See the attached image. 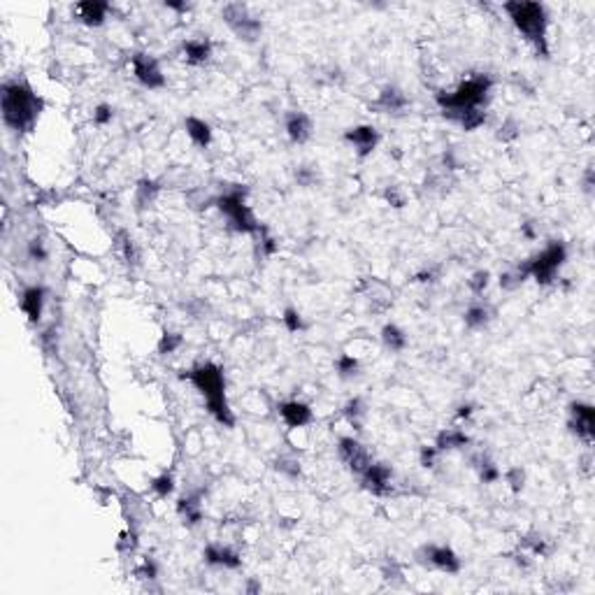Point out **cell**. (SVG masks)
<instances>
[{
  "instance_id": "6da1fadb",
  "label": "cell",
  "mask_w": 595,
  "mask_h": 595,
  "mask_svg": "<svg viewBox=\"0 0 595 595\" xmlns=\"http://www.w3.org/2000/svg\"><path fill=\"white\" fill-rule=\"evenodd\" d=\"M42 107H45V100L26 82L12 79V82H5L3 89H0L3 121L14 133H30L35 128Z\"/></svg>"
},
{
  "instance_id": "7a4b0ae2",
  "label": "cell",
  "mask_w": 595,
  "mask_h": 595,
  "mask_svg": "<svg viewBox=\"0 0 595 595\" xmlns=\"http://www.w3.org/2000/svg\"><path fill=\"white\" fill-rule=\"evenodd\" d=\"M182 379H189L196 387V391L205 398L207 412L216 423L223 428H235V414L226 398V377L223 370L214 363H200L191 367L187 374H182Z\"/></svg>"
},
{
  "instance_id": "3957f363",
  "label": "cell",
  "mask_w": 595,
  "mask_h": 595,
  "mask_svg": "<svg viewBox=\"0 0 595 595\" xmlns=\"http://www.w3.org/2000/svg\"><path fill=\"white\" fill-rule=\"evenodd\" d=\"M502 10L512 19L516 30L535 47L538 56H549V14L542 3H530V0H509L502 5Z\"/></svg>"
},
{
  "instance_id": "277c9868",
  "label": "cell",
  "mask_w": 595,
  "mask_h": 595,
  "mask_svg": "<svg viewBox=\"0 0 595 595\" xmlns=\"http://www.w3.org/2000/svg\"><path fill=\"white\" fill-rule=\"evenodd\" d=\"M216 209L228 219V228L242 233V235H256L263 226L247 205V189L240 184H233L223 194L216 196Z\"/></svg>"
},
{
  "instance_id": "5b68a950",
  "label": "cell",
  "mask_w": 595,
  "mask_h": 595,
  "mask_svg": "<svg viewBox=\"0 0 595 595\" xmlns=\"http://www.w3.org/2000/svg\"><path fill=\"white\" fill-rule=\"evenodd\" d=\"M493 89L491 74H472L458 84L454 91H438L435 100L442 110H470V107H484Z\"/></svg>"
},
{
  "instance_id": "8992f818",
  "label": "cell",
  "mask_w": 595,
  "mask_h": 595,
  "mask_svg": "<svg viewBox=\"0 0 595 595\" xmlns=\"http://www.w3.org/2000/svg\"><path fill=\"white\" fill-rule=\"evenodd\" d=\"M567 261V245L560 240L549 242L540 254L528 258V267H530V277L540 284V287H549L558 277V270Z\"/></svg>"
},
{
  "instance_id": "52a82bcc",
  "label": "cell",
  "mask_w": 595,
  "mask_h": 595,
  "mask_svg": "<svg viewBox=\"0 0 595 595\" xmlns=\"http://www.w3.org/2000/svg\"><path fill=\"white\" fill-rule=\"evenodd\" d=\"M223 23L233 30V35L242 42H256L263 35V23L249 12L245 3H228L221 10Z\"/></svg>"
},
{
  "instance_id": "ba28073f",
  "label": "cell",
  "mask_w": 595,
  "mask_h": 595,
  "mask_svg": "<svg viewBox=\"0 0 595 595\" xmlns=\"http://www.w3.org/2000/svg\"><path fill=\"white\" fill-rule=\"evenodd\" d=\"M414 560L416 565H421L426 569H438V572L444 574H458L463 563H460L458 554L447 544H421L416 551H414Z\"/></svg>"
},
{
  "instance_id": "9c48e42d",
  "label": "cell",
  "mask_w": 595,
  "mask_h": 595,
  "mask_svg": "<svg viewBox=\"0 0 595 595\" xmlns=\"http://www.w3.org/2000/svg\"><path fill=\"white\" fill-rule=\"evenodd\" d=\"M567 430L591 447L595 438V409L589 402H569L567 405Z\"/></svg>"
},
{
  "instance_id": "30bf717a",
  "label": "cell",
  "mask_w": 595,
  "mask_h": 595,
  "mask_svg": "<svg viewBox=\"0 0 595 595\" xmlns=\"http://www.w3.org/2000/svg\"><path fill=\"white\" fill-rule=\"evenodd\" d=\"M130 63H133V74H135V79L145 89L154 91V89L165 87V74L161 70V63H158L154 56H149L145 52H138V54L130 56Z\"/></svg>"
},
{
  "instance_id": "8fae6325",
  "label": "cell",
  "mask_w": 595,
  "mask_h": 595,
  "mask_svg": "<svg viewBox=\"0 0 595 595\" xmlns=\"http://www.w3.org/2000/svg\"><path fill=\"white\" fill-rule=\"evenodd\" d=\"M338 454L342 458V463H345L347 467L354 474H363L367 467H370L372 463V456H370V451H367L365 444H360L356 438H340L338 442Z\"/></svg>"
},
{
  "instance_id": "7c38bea8",
  "label": "cell",
  "mask_w": 595,
  "mask_h": 595,
  "mask_svg": "<svg viewBox=\"0 0 595 595\" xmlns=\"http://www.w3.org/2000/svg\"><path fill=\"white\" fill-rule=\"evenodd\" d=\"M360 484L377 498H387L393 493V467L389 463H370V467L360 474Z\"/></svg>"
},
{
  "instance_id": "4fadbf2b",
  "label": "cell",
  "mask_w": 595,
  "mask_h": 595,
  "mask_svg": "<svg viewBox=\"0 0 595 595\" xmlns=\"http://www.w3.org/2000/svg\"><path fill=\"white\" fill-rule=\"evenodd\" d=\"M345 142L354 147L358 158H367L377 149V145H379V130L370 123L351 126V128L345 130Z\"/></svg>"
},
{
  "instance_id": "5bb4252c",
  "label": "cell",
  "mask_w": 595,
  "mask_h": 595,
  "mask_svg": "<svg viewBox=\"0 0 595 595\" xmlns=\"http://www.w3.org/2000/svg\"><path fill=\"white\" fill-rule=\"evenodd\" d=\"M203 558L209 567H221V569H240L242 567L240 551L223 542H209L203 549Z\"/></svg>"
},
{
  "instance_id": "9a60e30c",
  "label": "cell",
  "mask_w": 595,
  "mask_h": 595,
  "mask_svg": "<svg viewBox=\"0 0 595 595\" xmlns=\"http://www.w3.org/2000/svg\"><path fill=\"white\" fill-rule=\"evenodd\" d=\"M203 496H205V489H194V491H187L177 500V516L182 518V523L187 528H196L203 523V518H205Z\"/></svg>"
},
{
  "instance_id": "2e32d148",
  "label": "cell",
  "mask_w": 595,
  "mask_h": 595,
  "mask_svg": "<svg viewBox=\"0 0 595 595\" xmlns=\"http://www.w3.org/2000/svg\"><path fill=\"white\" fill-rule=\"evenodd\" d=\"M367 107H370V112H374V114H400L409 107V98L405 96V91L391 84V87H384L379 91V96H377V100H372Z\"/></svg>"
},
{
  "instance_id": "e0dca14e",
  "label": "cell",
  "mask_w": 595,
  "mask_h": 595,
  "mask_svg": "<svg viewBox=\"0 0 595 595\" xmlns=\"http://www.w3.org/2000/svg\"><path fill=\"white\" fill-rule=\"evenodd\" d=\"M279 416L282 421L289 426L291 430H298V428H305L314 421V412L312 407L307 405L303 400H284L279 402Z\"/></svg>"
},
{
  "instance_id": "ac0fdd59",
  "label": "cell",
  "mask_w": 595,
  "mask_h": 595,
  "mask_svg": "<svg viewBox=\"0 0 595 595\" xmlns=\"http://www.w3.org/2000/svg\"><path fill=\"white\" fill-rule=\"evenodd\" d=\"M45 303H47V289L42 284H30V287L21 291L19 307L30 323H40L42 312H45Z\"/></svg>"
},
{
  "instance_id": "d6986e66",
  "label": "cell",
  "mask_w": 595,
  "mask_h": 595,
  "mask_svg": "<svg viewBox=\"0 0 595 595\" xmlns=\"http://www.w3.org/2000/svg\"><path fill=\"white\" fill-rule=\"evenodd\" d=\"M110 10H112V5L105 3V0H84V3L74 5V14H77V19L89 28L103 26Z\"/></svg>"
},
{
  "instance_id": "ffe728a7",
  "label": "cell",
  "mask_w": 595,
  "mask_h": 595,
  "mask_svg": "<svg viewBox=\"0 0 595 595\" xmlns=\"http://www.w3.org/2000/svg\"><path fill=\"white\" fill-rule=\"evenodd\" d=\"M284 128H287V135L293 145H305L312 138L314 123L305 112H289L287 119H284Z\"/></svg>"
},
{
  "instance_id": "44dd1931",
  "label": "cell",
  "mask_w": 595,
  "mask_h": 595,
  "mask_svg": "<svg viewBox=\"0 0 595 595\" xmlns=\"http://www.w3.org/2000/svg\"><path fill=\"white\" fill-rule=\"evenodd\" d=\"M442 116L451 123L460 126L465 133H474L486 123V110L484 107H470V110H442Z\"/></svg>"
},
{
  "instance_id": "7402d4cb",
  "label": "cell",
  "mask_w": 595,
  "mask_h": 595,
  "mask_svg": "<svg viewBox=\"0 0 595 595\" xmlns=\"http://www.w3.org/2000/svg\"><path fill=\"white\" fill-rule=\"evenodd\" d=\"M496 318V307L484 303V300H474V303L467 305L465 314H463V321H465V328L470 330H484L489 328V323Z\"/></svg>"
},
{
  "instance_id": "603a6c76",
  "label": "cell",
  "mask_w": 595,
  "mask_h": 595,
  "mask_svg": "<svg viewBox=\"0 0 595 595\" xmlns=\"http://www.w3.org/2000/svg\"><path fill=\"white\" fill-rule=\"evenodd\" d=\"M182 56L189 65H205L212 58V42L207 38H191L184 40Z\"/></svg>"
},
{
  "instance_id": "cb8c5ba5",
  "label": "cell",
  "mask_w": 595,
  "mask_h": 595,
  "mask_svg": "<svg viewBox=\"0 0 595 595\" xmlns=\"http://www.w3.org/2000/svg\"><path fill=\"white\" fill-rule=\"evenodd\" d=\"M472 444L470 435L460 428H444L438 433V438H435V449L440 451V454H447V451H460V449H467Z\"/></svg>"
},
{
  "instance_id": "d4e9b609",
  "label": "cell",
  "mask_w": 595,
  "mask_h": 595,
  "mask_svg": "<svg viewBox=\"0 0 595 595\" xmlns=\"http://www.w3.org/2000/svg\"><path fill=\"white\" fill-rule=\"evenodd\" d=\"M184 130H187V135L198 149H207L214 140L212 126H209L205 119H198V116H187V119H184Z\"/></svg>"
},
{
  "instance_id": "484cf974",
  "label": "cell",
  "mask_w": 595,
  "mask_h": 595,
  "mask_svg": "<svg viewBox=\"0 0 595 595\" xmlns=\"http://www.w3.org/2000/svg\"><path fill=\"white\" fill-rule=\"evenodd\" d=\"M470 467H472V470H477L482 484H496V482L502 479L500 467L493 463V458L486 454V451H477V454L470 456Z\"/></svg>"
},
{
  "instance_id": "4316f807",
  "label": "cell",
  "mask_w": 595,
  "mask_h": 595,
  "mask_svg": "<svg viewBox=\"0 0 595 595\" xmlns=\"http://www.w3.org/2000/svg\"><path fill=\"white\" fill-rule=\"evenodd\" d=\"M161 182L158 179H140L138 182V187H135V209L138 212H145V209L149 207H154V203L158 200V196H161Z\"/></svg>"
},
{
  "instance_id": "83f0119b",
  "label": "cell",
  "mask_w": 595,
  "mask_h": 595,
  "mask_svg": "<svg viewBox=\"0 0 595 595\" xmlns=\"http://www.w3.org/2000/svg\"><path fill=\"white\" fill-rule=\"evenodd\" d=\"M526 279H530V267H528V258L521 263L512 265L509 270L500 272V289L502 291H516L521 289Z\"/></svg>"
},
{
  "instance_id": "f1b7e54d",
  "label": "cell",
  "mask_w": 595,
  "mask_h": 595,
  "mask_svg": "<svg viewBox=\"0 0 595 595\" xmlns=\"http://www.w3.org/2000/svg\"><path fill=\"white\" fill-rule=\"evenodd\" d=\"M407 333L400 328V326L396 323H387L382 328V345L387 351H391V354H400V351H405L407 349Z\"/></svg>"
},
{
  "instance_id": "f546056e",
  "label": "cell",
  "mask_w": 595,
  "mask_h": 595,
  "mask_svg": "<svg viewBox=\"0 0 595 595\" xmlns=\"http://www.w3.org/2000/svg\"><path fill=\"white\" fill-rule=\"evenodd\" d=\"M518 547L526 549V551H530L533 556H540V558H549L551 554H554V544H551V540L544 538L542 533H528L521 538V542H518Z\"/></svg>"
},
{
  "instance_id": "4dcf8cb0",
  "label": "cell",
  "mask_w": 595,
  "mask_h": 595,
  "mask_svg": "<svg viewBox=\"0 0 595 595\" xmlns=\"http://www.w3.org/2000/svg\"><path fill=\"white\" fill-rule=\"evenodd\" d=\"M342 414H345V418L349 421V426H354L356 430L363 428V423H365V418H367V405H365V400L360 398V396H354L351 400H347V405L342 407Z\"/></svg>"
},
{
  "instance_id": "1f68e13d",
  "label": "cell",
  "mask_w": 595,
  "mask_h": 595,
  "mask_svg": "<svg viewBox=\"0 0 595 595\" xmlns=\"http://www.w3.org/2000/svg\"><path fill=\"white\" fill-rule=\"evenodd\" d=\"M116 247H119V251H121V256H123V261H126V265H130V267H138L140 265V249H138V245H135V240H133L128 233H119V235H116Z\"/></svg>"
},
{
  "instance_id": "d6a6232c",
  "label": "cell",
  "mask_w": 595,
  "mask_h": 595,
  "mask_svg": "<svg viewBox=\"0 0 595 595\" xmlns=\"http://www.w3.org/2000/svg\"><path fill=\"white\" fill-rule=\"evenodd\" d=\"M335 372H338V377L342 382L356 379V377L360 374V360L356 356L342 354V356H338V360H335Z\"/></svg>"
},
{
  "instance_id": "836d02e7",
  "label": "cell",
  "mask_w": 595,
  "mask_h": 595,
  "mask_svg": "<svg viewBox=\"0 0 595 595\" xmlns=\"http://www.w3.org/2000/svg\"><path fill=\"white\" fill-rule=\"evenodd\" d=\"M272 467L277 470L279 474L289 477V479H298L300 474H303V467H300V460L293 456V454H279L274 458Z\"/></svg>"
},
{
  "instance_id": "e575fe53",
  "label": "cell",
  "mask_w": 595,
  "mask_h": 595,
  "mask_svg": "<svg viewBox=\"0 0 595 595\" xmlns=\"http://www.w3.org/2000/svg\"><path fill=\"white\" fill-rule=\"evenodd\" d=\"M149 489H152V493L156 498H170L172 493H174V477L170 472H163V474H158L152 479V484H149Z\"/></svg>"
},
{
  "instance_id": "d590c367",
  "label": "cell",
  "mask_w": 595,
  "mask_h": 595,
  "mask_svg": "<svg viewBox=\"0 0 595 595\" xmlns=\"http://www.w3.org/2000/svg\"><path fill=\"white\" fill-rule=\"evenodd\" d=\"M187 203L191 209H196V212H203V209L216 205V196H209L203 189H194L187 194Z\"/></svg>"
},
{
  "instance_id": "8d00e7d4",
  "label": "cell",
  "mask_w": 595,
  "mask_h": 595,
  "mask_svg": "<svg viewBox=\"0 0 595 595\" xmlns=\"http://www.w3.org/2000/svg\"><path fill=\"white\" fill-rule=\"evenodd\" d=\"M382 577H384V582L391 584V586H402V584H405V579H402V577H405V572H402V565L398 563V560H393V558H389L387 563L382 565Z\"/></svg>"
},
{
  "instance_id": "74e56055",
  "label": "cell",
  "mask_w": 595,
  "mask_h": 595,
  "mask_svg": "<svg viewBox=\"0 0 595 595\" xmlns=\"http://www.w3.org/2000/svg\"><path fill=\"white\" fill-rule=\"evenodd\" d=\"M293 177H296V184L303 189H312L318 184V172L314 165H298L296 172H293Z\"/></svg>"
},
{
  "instance_id": "f35d334b",
  "label": "cell",
  "mask_w": 595,
  "mask_h": 595,
  "mask_svg": "<svg viewBox=\"0 0 595 595\" xmlns=\"http://www.w3.org/2000/svg\"><path fill=\"white\" fill-rule=\"evenodd\" d=\"M518 135H521V123H518L514 116H507L498 128V133H496V140L498 142H514Z\"/></svg>"
},
{
  "instance_id": "ab89813d",
  "label": "cell",
  "mask_w": 595,
  "mask_h": 595,
  "mask_svg": "<svg viewBox=\"0 0 595 595\" xmlns=\"http://www.w3.org/2000/svg\"><path fill=\"white\" fill-rule=\"evenodd\" d=\"M254 238L258 242V249H261V256H274V254H277L279 245H277V240L270 235V230H267L265 226L258 228V233H256Z\"/></svg>"
},
{
  "instance_id": "60d3db41",
  "label": "cell",
  "mask_w": 595,
  "mask_h": 595,
  "mask_svg": "<svg viewBox=\"0 0 595 595\" xmlns=\"http://www.w3.org/2000/svg\"><path fill=\"white\" fill-rule=\"evenodd\" d=\"M502 479H505V484L509 486V491L512 493H521L526 489V470L523 467H509V470L502 474Z\"/></svg>"
},
{
  "instance_id": "b9f144b4",
  "label": "cell",
  "mask_w": 595,
  "mask_h": 595,
  "mask_svg": "<svg viewBox=\"0 0 595 595\" xmlns=\"http://www.w3.org/2000/svg\"><path fill=\"white\" fill-rule=\"evenodd\" d=\"M282 323H284V328H287L289 333H300V330H305L303 314H300L296 307H287V309H284Z\"/></svg>"
},
{
  "instance_id": "7bdbcfd3",
  "label": "cell",
  "mask_w": 595,
  "mask_h": 595,
  "mask_svg": "<svg viewBox=\"0 0 595 595\" xmlns=\"http://www.w3.org/2000/svg\"><path fill=\"white\" fill-rule=\"evenodd\" d=\"M184 345V338L179 333H163L161 340H158V354L167 356V354H174L179 347Z\"/></svg>"
},
{
  "instance_id": "ee69618b",
  "label": "cell",
  "mask_w": 595,
  "mask_h": 595,
  "mask_svg": "<svg viewBox=\"0 0 595 595\" xmlns=\"http://www.w3.org/2000/svg\"><path fill=\"white\" fill-rule=\"evenodd\" d=\"M489 284H491V272L489 270H477L470 279H467V289H470L477 298L484 296L486 289H489Z\"/></svg>"
},
{
  "instance_id": "f6af8a7d",
  "label": "cell",
  "mask_w": 595,
  "mask_h": 595,
  "mask_svg": "<svg viewBox=\"0 0 595 595\" xmlns=\"http://www.w3.org/2000/svg\"><path fill=\"white\" fill-rule=\"evenodd\" d=\"M26 254H28L30 261H35V263H45L47 258H49V251H47L45 240H42V238H33V240H28V245H26Z\"/></svg>"
},
{
  "instance_id": "bcb514c9",
  "label": "cell",
  "mask_w": 595,
  "mask_h": 595,
  "mask_svg": "<svg viewBox=\"0 0 595 595\" xmlns=\"http://www.w3.org/2000/svg\"><path fill=\"white\" fill-rule=\"evenodd\" d=\"M440 451L435 449V444L433 447H428V444H426V447H421V451H418V460H421V465L426 467V470H435V467H438V463H440Z\"/></svg>"
},
{
  "instance_id": "7dc6e473",
  "label": "cell",
  "mask_w": 595,
  "mask_h": 595,
  "mask_svg": "<svg viewBox=\"0 0 595 595\" xmlns=\"http://www.w3.org/2000/svg\"><path fill=\"white\" fill-rule=\"evenodd\" d=\"M384 200L391 205V207H396V209H402L407 205V196H405V191H402L400 187H387L384 189Z\"/></svg>"
},
{
  "instance_id": "c3c4849f",
  "label": "cell",
  "mask_w": 595,
  "mask_h": 595,
  "mask_svg": "<svg viewBox=\"0 0 595 595\" xmlns=\"http://www.w3.org/2000/svg\"><path fill=\"white\" fill-rule=\"evenodd\" d=\"M442 167L447 172H454V170H460V167H463V158H460V154H458V147H451L442 154Z\"/></svg>"
},
{
  "instance_id": "681fc988",
  "label": "cell",
  "mask_w": 595,
  "mask_h": 595,
  "mask_svg": "<svg viewBox=\"0 0 595 595\" xmlns=\"http://www.w3.org/2000/svg\"><path fill=\"white\" fill-rule=\"evenodd\" d=\"M138 577L145 582H156L158 579V563L152 556H147L145 560H142V565L138 567Z\"/></svg>"
},
{
  "instance_id": "f907efd6",
  "label": "cell",
  "mask_w": 595,
  "mask_h": 595,
  "mask_svg": "<svg viewBox=\"0 0 595 595\" xmlns=\"http://www.w3.org/2000/svg\"><path fill=\"white\" fill-rule=\"evenodd\" d=\"M112 119H114V107L112 105L100 103L94 110V123L96 126H107V123H112Z\"/></svg>"
},
{
  "instance_id": "816d5d0a",
  "label": "cell",
  "mask_w": 595,
  "mask_h": 595,
  "mask_svg": "<svg viewBox=\"0 0 595 595\" xmlns=\"http://www.w3.org/2000/svg\"><path fill=\"white\" fill-rule=\"evenodd\" d=\"M440 279V267H421L416 274H414V282L416 284H433Z\"/></svg>"
},
{
  "instance_id": "f5cc1de1",
  "label": "cell",
  "mask_w": 595,
  "mask_h": 595,
  "mask_svg": "<svg viewBox=\"0 0 595 595\" xmlns=\"http://www.w3.org/2000/svg\"><path fill=\"white\" fill-rule=\"evenodd\" d=\"M582 189L586 196H593V189H595V172H593V165L586 167L584 177H582Z\"/></svg>"
},
{
  "instance_id": "db71d44e",
  "label": "cell",
  "mask_w": 595,
  "mask_h": 595,
  "mask_svg": "<svg viewBox=\"0 0 595 595\" xmlns=\"http://www.w3.org/2000/svg\"><path fill=\"white\" fill-rule=\"evenodd\" d=\"M472 414H474L472 402H463V405H458V409H456V418H460V421H463V418H470Z\"/></svg>"
},
{
  "instance_id": "11a10c76",
  "label": "cell",
  "mask_w": 595,
  "mask_h": 595,
  "mask_svg": "<svg viewBox=\"0 0 595 595\" xmlns=\"http://www.w3.org/2000/svg\"><path fill=\"white\" fill-rule=\"evenodd\" d=\"M521 235L526 240H538V230H535V221H526L521 223Z\"/></svg>"
},
{
  "instance_id": "9f6ffc18",
  "label": "cell",
  "mask_w": 595,
  "mask_h": 595,
  "mask_svg": "<svg viewBox=\"0 0 595 595\" xmlns=\"http://www.w3.org/2000/svg\"><path fill=\"white\" fill-rule=\"evenodd\" d=\"M512 560L516 563V567H521V569H530V567H533V560L528 558V556H523L521 551H516V554H512Z\"/></svg>"
},
{
  "instance_id": "6f0895ef",
  "label": "cell",
  "mask_w": 595,
  "mask_h": 595,
  "mask_svg": "<svg viewBox=\"0 0 595 595\" xmlns=\"http://www.w3.org/2000/svg\"><path fill=\"white\" fill-rule=\"evenodd\" d=\"M163 5L167 7V10H174V12H189L191 10L189 3H174V0H165Z\"/></svg>"
},
{
  "instance_id": "680465c9",
  "label": "cell",
  "mask_w": 595,
  "mask_h": 595,
  "mask_svg": "<svg viewBox=\"0 0 595 595\" xmlns=\"http://www.w3.org/2000/svg\"><path fill=\"white\" fill-rule=\"evenodd\" d=\"M184 307H187L189 312H191V314H196V316H198V314H203V312H207V305H205V303H200V300H194V303H189V305H184Z\"/></svg>"
},
{
  "instance_id": "91938a15",
  "label": "cell",
  "mask_w": 595,
  "mask_h": 595,
  "mask_svg": "<svg viewBox=\"0 0 595 595\" xmlns=\"http://www.w3.org/2000/svg\"><path fill=\"white\" fill-rule=\"evenodd\" d=\"M261 591V584H258L256 579H249V584H247V593H258Z\"/></svg>"
}]
</instances>
